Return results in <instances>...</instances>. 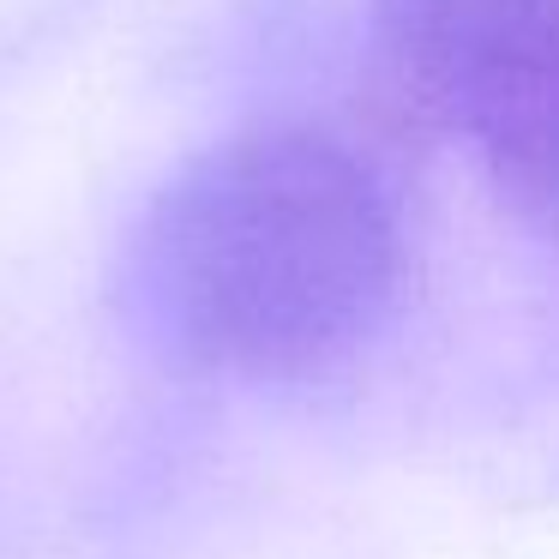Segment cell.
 <instances>
[{
	"instance_id": "obj_2",
	"label": "cell",
	"mask_w": 559,
	"mask_h": 559,
	"mask_svg": "<svg viewBox=\"0 0 559 559\" xmlns=\"http://www.w3.org/2000/svg\"><path fill=\"white\" fill-rule=\"evenodd\" d=\"M391 91L499 193L559 211V0H367Z\"/></svg>"
},
{
	"instance_id": "obj_1",
	"label": "cell",
	"mask_w": 559,
	"mask_h": 559,
	"mask_svg": "<svg viewBox=\"0 0 559 559\" xmlns=\"http://www.w3.org/2000/svg\"><path fill=\"white\" fill-rule=\"evenodd\" d=\"M403 229L361 151L253 127L199 151L133 247L145 325L229 379H301L367 343L397 295Z\"/></svg>"
}]
</instances>
